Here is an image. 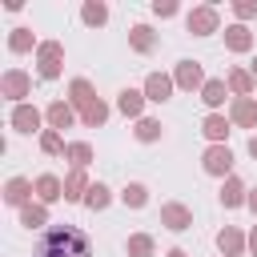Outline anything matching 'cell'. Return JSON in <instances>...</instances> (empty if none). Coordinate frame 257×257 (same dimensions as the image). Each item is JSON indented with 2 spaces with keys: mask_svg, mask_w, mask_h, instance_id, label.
Segmentation results:
<instances>
[{
  "mask_svg": "<svg viewBox=\"0 0 257 257\" xmlns=\"http://www.w3.org/2000/svg\"><path fill=\"white\" fill-rule=\"evenodd\" d=\"M36 257H92V245L76 225H52L48 233H40Z\"/></svg>",
  "mask_w": 257,
  "mask_h": 257,
  "instance_id": "obj_1",
  "label": "cell"
},
{
  "mask_svg": "<svg viewBox=\"0 0 257 257\" xmlns=\"http://www.w3.org/2000/svg\"><path fill=\"white\" fill-rule=\"evenodd\" d=\"M189 32H193V36H209V32H217V8H213V4L193 8V12H189Z\"/></svg>",
  "mask_w": 257,
  "mask_h": 257,
  "instance_id": "obj_2",
  "label": "cell"
},
{
  "mask_svg": "<svg viewBox=\"0 0 257 257\" xmlns=\"http://www.w3.org/2000/svg\"><path fill=\"white\" fill-rule=\"evenodd\" d=\"M36 52H40V76H44V80L60 76V56H64V48H60L56 40H48V44H40Z\"/></svg>",
  "mask_w": 257,
  "mask_h": 257,
  "instance_id": "obj_3",
  "label": "cell"
},
{
  "mask_svg": "<svg viewBox=\"0 0 257 257\" xmlns=\"http://www.w3.org/2000/svg\"><path fill=\"white\" fill-rule=\"evenodd\" d=\"M173 76H165V72H149V80H145V100H153V104H165L169 100V92H173Z\"/></svg>",
  "mask_w": 257,
  "mask_h": 257,
  "instance_id": "obj_4",
  "label": "cell"
},
{
  "mask_svg": "<svg viewBox=\"0 0 257 257\" xmlns=\"http://www.w3.org/2000/svg\"><path fill=\"white\" fill-rule=\"evenodd\" d=\"M161 225H165V229H173V233H181V229H189V225H193V213H189L185 205L169 201V205H161Z\"/></svg>",
  "mask_w": 257,
  "mask_h": 257,
  "instance_id": "obj_5",
  "label": "cell"
},
{
  "mask_svg": "<svg viewBox=\"0 0 257 257\" xmlns=\"http://www.w3.org/2000/svg\"><path fill=\"white\" fill-rule=\"evenodd\" d=\"M28 88H32V80H28V72H20V68L4 72V80H0V92H4L8 100H20V96H28Z\"/></svg>",
  "mask_w": 257,
  "mask_h": 257,
  "instance_id": "obj_6",
  "label": "cell"
},
{
  "mask_svg": "<svg viewBox=\"0 0 257 257\" xmlns=\"http://www.w3.org/2000/svg\"><path fill=\"white\" fill-rule=\"evenodd\" d=\"M201 165H205V173H213V177H225V173L233 169V153H229L225 145H213V149L205 153V161H201Z\"/></svg>",
  "mask_w": 257,
  "mask_h": 257,
  "instance_id": "obj_7",
  "label": "cell"
},
{
  "mask_svg": "<svg viewBox=\"0 0 257 257\" xmlns=\"http://www.w3.org/2000/svg\"><path fill=\"white\" fill-rule=\"evenodd\" d=\"M229 120H237L241 128H253V124H257V100L237 96V100H233V108H229Z\"/></svg>",
  "mask_w": 257,
  "mask_h": 257,
  "instance_id": "obj_8",
  "label": "cell"
},
{
  "mask_svg": "<svg viewBox=\"0 0 257 257\" xmlns=\"http://www.w3.org/2000/svg\"><path fill=\"white\" fill-rule=\"evenodd\" d=\"M173 80H177L181 88H197V84L205 88V76H201V64H197V60H181L177 72H173Z\"/></svg>",
  "mask_w": 257,
  "mask_h": 257,
  "instance_id": "obj_9",
  "label": "cell"
},
{
  "mask_svg": "<svg viewBox=\"0 0 257 257\" xmlns=\"http://www.w3.org/2000/svg\"><path fill=\"white\" fill-rule=\"evenodd\" d=\"M12 128H16V133H36V128H40V112H36L32 104H16V108H12Z\"/></svg>",
  "mask_w": 257,
  "mask_h": 257,
  "instance_id": "obj_10",
  "label": "cell"
},
{
  "mask_svg": "<svg viewBox=\"0 0 257 257\" xmlns=\"http://www.w3.org/2000/svg\"><path fill=\"white\" fill-rule=\"evenodd\" d=\"M217 249H221L225 257H237V253L245 249V237H241V229H233V225H225V229L217 233Z\"/></svg>",
  "mask_w": 257,
  "mask_h": 257,
  "instance_id": "obj_11",
  "label": "cell"
},
{
  "mask_svg": "<svg viewBox=\"0 0 257 257\" xmlns=\"http://www.w3.org/2000/svg\"><path fill=\"white\" fill-rule=\"evenodd\" d=\"M225 44H229L233 52H249V48H253V36H249L245 24H229V28H225Z\"/></svg>",
  "mask_w": 257,
  "mask_h": 257,
  "instance_id": "obj_12",
  "label": "cell"
},
{
  "mask_svg": "<svg viewBox=\"0 0 257 257\" xmlns=\"http://www.w3.org/2000/svg\"><path fill=\"white\" fill-rule=\"evenodd\" d=\"M36 197H40L44 205H52V201H60V197H64V185H60L56 177H48V173H44V177H36Z\"/></svg>",
  "mask_w": 257,
  "mask_h": 257,
  "instance_id": "obj_13",
  "label": "cell"
},
{
  "mask_svg": "<svg viewBox=\"0 0 257 257\" xmlns=\"http://www.w3.org/2000/svg\"><path fill=\"white\" fill-rule=\"evenodd\" d=\"M28 193H32V185H28L24 177H12V181L4 185V201H8V205H24Z\"/></svg>",
  "mask_w": 257,
  "mask_h": 257,
  "instance_id": "obj_14",
  "label": "cell"
},
{
  "mask_svg": "<svg viewBox=\"0 0 257 257\" xmlns=\"http://www.w3.org/2000/svg\"><path fill=\"white\" fill-rule=\"evenodd\" d=\"M141 104H145V96H141L137 88H124V92L116 96V108H120L124 116H141Z\"/></svg>",
  "mask_w": 257,
  "mask_h": 257,
  "instance_id": "obj_15",
  "label": "cell"
},
{
  "mask_svg": "<svg viewBox=\"0 0 257 257\" xmlns=\"http://www.w3.org/2000/svg\"><path fill=\"white\" fill-rule=\"evenodd\" d=\"M48 124H52V128H68V124H72V104L52 100V104H48Z\"/></svg>",
  "mask_w": 257,
  "mask_h": 257,
  "instance_id": "obj_16",
  "label": "cell"
},
{
  "mask_svg": "<svg viewBox=\"0 0 257 257\" xmlns=\"http://www.w3.org/2000/svg\"><path fill=\"white\" fill-rule=\"evenodd\" d=\"M84 193H88V185H84V169H72L68 181H64V201H80Z\"/></svg>",
  "mask_w": 257,
  "mask_h": 257,
  "instance_id": "obj_17",
  "label": "cell"
},
{
  "mask_svg": "<svg viewBox=\"0 0 257 257\" xmlns=\"http://www.w3.org/2000/svg\"><path fill=\"white\" fill-rule=\"evenodd\" d=\"M225 84H229L237 96H249V92H253V72H245V68H233Z\"/></svg>",
  "mask_w": 257,
  "mask_h": 257,
  "instance_id": "obj_18",
  "label": "cell"
},
{
  "mask_svg": "<svg viewBox=\"0 0 257 257\" xmlns=\"http://www.w3.org/2000/svg\"><path fill=\"white\" fill-rule=\"evenodd\" d=\"M225 80H205V88H201V100L209 104V108H217V104H225Z\"/></svg>",
  "mask_w": 257,
  "mask_h": 257,
  "instance_id": "obj_19",
  "label": "cell"
},
{
  "mask_svg": "<svg viewBox=\"0 0 257 257\" xmlns=\"http://www.w3.org/2000/svg\"><path fill=\"white\" fill-rule=\"evenodd\" d=\"M221 201H225L229 209H233V205H245V201H249V197H245V185H241L237 177H229L225 189H221Z\"/></svg>",
  "mask_w": 257,
  "mask_h": 257,
  "instance_id": "obj_20",
  "label": "cell"
},
{
  "mask_svg": "<svg viewBox=\"0 0 257 257\" xmlns=\"http://www.w3.org/2000/svg\"><path fill=\"white\" fill-rule=\"evenodd\" d=\"M80 120L96 128V124H104V120H108V108H104L100 100H92V104H84V108H80Z\"/></svg>",
  "mask_w": 257,
  "mask_h": 257,
  "instance_id": "obj_21",
  "label": "cell"
},
{
  "mask_svg": "<svg viewBox=\"0 0 257 257\" xmlns=\"http://www.w3.org/2000/svg\"><path fill=\"white\" fill-rule=\"evenodd\" d=\"M201 128H205V137H209V141H225V133H229V120L213 112V116H205V124H201Z\"/></svg>",
  "mask_w": 257,
  "mask_h": 257,
  "instance_id": "obj_22",
  "label": "cell"
},
{
  "mask_svg": "<svg viewBox=\"0 0 257 257\" xmlns=\"http://www.w3.org/2000/svg\"><path fill=\"white\" fill-rule=\"evenodd\" d=\"M44 221H48L44 205H24V209H20V225H28V229H40Z\"/></svg>",
  "mask_w": 257,
  "mask_h": 257,
  "instance_id": "obj_23",
  "label": "cell"
},
{
  "mask_svg": "<svg viewBox=\"0 0 257 257\" xmlns=\"http://www.w3.org/2000/svg\"><path fill=\"white\" fill-rule=\"evenodd\" d=\"M128 257H153V237L149 233H133L128 237Z\"/></svg>",
  "mask_w": 257,
  "mask_h": 257,
  "instance_id": "obj_24",
  "label": "cell"
},
{
  "mask_svg": "<svg viewBox=\"0 0 257 257\" xmlns=\"http://www.w3.org/2000/svg\"><path fill=\"white\" fill-rule=\"evenodd\" d=\"M64 157H68V161H72L76 169H84V165L92 161V149H88L84 141H76V145H68V149H64Z\"/></svg>",
  "mask_w": 257,
  "mask_h": 257,
  "instance_id": "obj_25",
  "label": "cell"
},
{
  "mask_svg": "<svg viewBox=\"0 0 257 257\" xmlns=\"http://www.w3.org/2000/svg\"><path fill=\"white\" fill-rule=\"evenodd\" d=\"M108 201H112V197H108V189H104V185H88V193H84V205H88L92 213H96V209H104Z\"/></svg>",
  "mask_w": 257,
  "mask_h": 257,
  "instance_id": "obj_26",
  "label": "cell"
},
{
  "mask_svg": "<svg viewBox=\"0 0 257 257\" xmlns=\"http://www.w3.org/2000/svg\"><path fill=\"white\" fill-rule=\"evenodd\" d=\"M120 201H124L128 209H141V205L149 201V189H145V185H124V193H120Z\"/></svg>",
  "mask_w": 257,
  "mask_h": 257,
  "instance_id": "obj_27",
  "label": "cell"
},
{
  "mask_svg": "<svg viewBox=\"0 0 257 257\" xmlns=\"http://www.w3.org/2000/svg\"><path fill=\"white\" fill-rule=\"evenodd\" d=\"M128 40H133V48H137V52H149V48H153V28L137 24V28L128 32Z\"/></svg>",
  "mask_w": 257,
  "mask_h": 257,
  "instance_id": "obj_28",
  "label": "cell"
},
{
  "mask_svg": "<svg viewBox=\"0 0 257 257\" xmlns=\"http://www.w3.org/2000/svg\"><path fill=\"white\" fill-rule=\"evenodd\" d=\"M80 16H84V24H104V20H108V8H104V4H84Z\"/></svg>",
  "mask_w": 257,
  "mask_h": 257,
  "instance_id": "obj_29",
  "label": "cell"
},
{
  "mask_svg": "<svg viewBox=\"0 0 257 257\" xmlns=\"http://www.w3.org/2000/svg\"><path fill=\"white\" fill-rule=\"evenodd\" d=\"M8 48H12V52H28V48H32V32H28V28H16L12 40H8Z\"/></svg>",
  "mask_w": 257,
  "mask_h": 257,
  "instance_id": "obj_30",
  "label": "cell"
},
{
  "mask_svg": "<svg viewBox=\"0 0 257 257\" xmlns=\"http://www.w3.org/2000/svg\"><path fill=\"white\" fill-rule=\"evenodd\" d=\"M157 137H161L157 120H137V141H157Z\"/></svg>",
  "mask_w": 257,
  "mask_h": 257,
  "instance_id": "obj_31",
  "label": "cell"
},
{
  "mask_svg": "<svg viewBox=\"0 0 257 257\" xmlns=\"http://www.w3.org/2000/svg\"><path fill=\"white\" fill-rule=\"evenodd\" d=\"M40 149H44V153H60V149H64V145H60V133H56V128H48V133L40 137Z\"/></svg>",
  "mask_w": 257,
  "mask_h": 257,
  "instance_id": "obj_32",
  "label": "cell"
},
{
  "mask_svg": "<svg viewBox=\"0 0 257 257\" xmlns=\"http://www.w3.org/2000/svg\"><path fill=\"white\" fill-rule=\"evenodd\" d=\"M233 12L241 20H249V16H257V0H241V4H233Z\"/></svg>",
  "mask_w": 257,
  "mask_h": 257,
  "instance_id": "obj_33",
  "label": "cell"
},
{
  "mask_svg": "<svg viewBox=\"0 0 257 257\" xmlns=\"http://www.w3.org/2000/svg\"><path fill=\"white\" fill-rule=\"evenodd\" d=\"M153 12H157V16H173V12H177V4H173V0H157V4H153Z\"/></svg>",
  "mask_w": 257,
  "mask_h": 257,
  "instance_id": "obj_34",
  "label": "cell"
},
{
  "mask_svg": "<svg viewBox=\"0 0 257 257\" xmlns=\"http://www.w3.org/2000/svg\"><path fill=\"white\" fill-rule=\"evenodd\" d=\"M249 157H253V161H257V137H253V141H249Z\"/></svg>",
  "mask_w": 257,
  "mask_h": 257,
  "instance_id": "obj_35",
  "label": "cell"
},
{
  "mask_svg": "<svg viewBox=\"0 0 257 257\" xmlns=\"http://www.w3.org/2000/svg\"><path fill=\"white\" fill-rule=\"evenodd\" d=\"M249 209H253V213H257V189H253V193H249Z\"/></svg>",
  "mask_w": 257,
  "mask_h": 257,
  "instance_id": "obj_36",
  "label": "cell"
},
{
  "mask_svg": "<svg viewBox=\"0 0 257 257\" xmlns=\"http://www.w3.org/2000/svg\"><path fill=\"white\" fill-rule=\"evenodd\" d=\"M249 245H253V257H257V229H253V237H249Z\"/></svg>",
  "mask_w": 257,
  "mask_h": 257,
  "instance_id": "obj_37",
  "label": "cell"
},
{
  "mask_svg": "<svg viewBox=\"0 0 257 257\" xmlns=\"http://www.w3.org/2000/svg\"><path fill=\"white\" fill-rule=\"evenodd\" d=\"M169 257H189V253L185 249H169Z\"/></svg>",
  "mask_w": 257,
  "mask_h": 257,
  "instance_id": "obj_38",
  "label": "cell"
},
{
  "mask_svg": "<svg viewBox=\"0 0 257 257\" xmlns=\"http://www.w3.org/2000/svg\"><path fill=\"white\" fill-rule=\"evenodd\" d=\"M253 76H257V60H253Z\"/></svg>",
  "mask_w": 257,
  "mask_h": 257,
  "instance_id": "obj_39",
  "label": "cell"
}]
</instances>
